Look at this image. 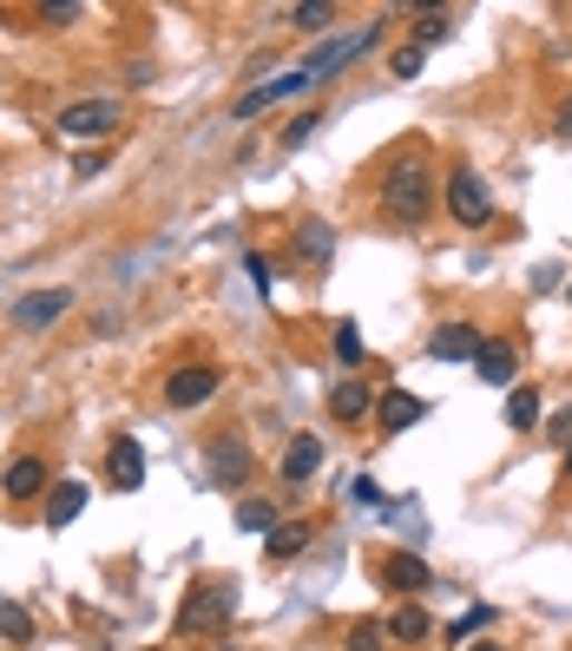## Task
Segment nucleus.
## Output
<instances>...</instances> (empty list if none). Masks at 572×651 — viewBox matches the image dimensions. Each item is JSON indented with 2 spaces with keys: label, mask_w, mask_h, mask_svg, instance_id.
<instances>
[{
  "label": "nucleus",
  "mask_w": 572,
  "mask_h": 651,
  "mask_svg": "<svg viewBox=\"0 0 572 651\" xmlns=\"http://www.w3.org/2000/svg\"><path fill=\"white\" fill-rule=\"evenodd\" d=\"M382 211L395 217V224H422L434 211V178L422 158H395L388 165V178H382Z\"/></svg>",
  "instance_id": "obj_1"
},
{
  "label": "nucleus",
  "mask_w": 572,
  "mask_h": 651,
  "mask_svg": "<svg viewBox=\"0 0 572 651\" xmlns=\"http://www.w3.org/2000/svg\"><path fill=\"white\" fill-rule=\"evenodd\" d=\"M382 40V27H349V33H336V40H323L309 60H303V72H309V86H329L343 67H356L362 53Z\"/></svg>",
  "instance_id": "obj_2"
},
{
  "label": "nucleus",
  "mask_w": 572,
  "mask_h": 651,
  "mask_svg": "<svg viewBox=\"0 0 572 651\" xmlns=\"http://www.w3.org/2000/svg\"><path fill=\"white\" fill-rule=\"evenodd\" d=\"M447 211H454V224H467V230L494 224V198H487L481 171H467V165H454V171H447Z\"/></svg>",
  "instance_id": "obj_3"
},
{
  "label": "nucleus",
  "mask_w": 572,
  "mask_h": 651,
  "mask_svg": "<svg viewBox=\"0 0 572 651\" xmlns=\"http://www.w3.org/2000/svg\"><path fill=\"white\" fill-rule=\"evenodd\" d=\"M119 126V106L112 99H72V106H60V119H53V132L72 145H86V139H99V132H112Z\"/></svg>",
  "instance_id": "obj_4"
},
{
  "label": "nucleus",
  "mask_w": 572,
  "mask_h": 651,
  "mask_svg": "<svg viewBox=\"0 0 572 651\" xmlns=\"http://www.w3.org/2000/svg\"><path fill=\"white\" fill-rule=\"evenodd\" d=\"M230 625V592L224 585H191L185 612H178V632H224Z\"/></svg>",
  "instance_id": "obj_5"
},
{
  "label": "nucleus",
  "mask_w": 572,
  "mask_h": 651,
  "mask_svg": "<svg viewBox=\"0 0 572 651\" xmlns=\"http://www.w3.org/2000/svg\"><path fill=\"white\" fill-rule=\"evenodd\" d=\"M205 481H211V487H244V481H250V447H244L237 434L211 441V454H205Z\"/></svg>",
  "instance_id": "obj_6"
},
{
  "label": "nucleus",
  "mask_w": 572,
  "mask_h": 651,
  "mask_svg": "<svg viewBox=\"0 0 572 651\" xmlns=\"http://www.w3.org/2000/svg\"><path fill=\"white\" fill-rule=\"evenodd\" d=\"M289 92H309V72H303V67H284L277 79H270V86H250V92H237V106H230V112H237V119H257L264 106H277V99H289Z\"/></svg>",
  "instance_id": "obj_7"
},
{
  "label": "nucleus",
  "mask_w": 572,
  "mask_h": 651,
  "mask_svg": "<svg viewBox=\"0 0 572 651\" xmlns=\"http://www.w3.org/2000/svg\"><path fill=\"white\" fill-rule=\"evenodd\" d=\"M67 309H72V289H40V296H20L13 303V323L20 329H53Z\"/></svg>",
  "instance_id": "obj_8"
},
{
  "label": "nucleus",
  "mask_w": 572,
  "mask_h": 651,
  "mask_svg": "<svg viewBox=\"0 0 572 651\" xmlns=\"http://www.w3.org/2000/svg\"><path fill=\"white\" fill-rule=\"evenodd\" d=\"M211 395H217V368H198V362L165 382V402H171V408H205Z\"/></svg>",
  "instance_id": "obj_9"
},
{
  "label": "nucleus",
  "mask_w": 572,
  "mask_h": 651,
  "mask_svg": "<svg viewBox=\"0 0 572 651\" xmlns=\"http://www.w3.org/2000/svg\"><path fill=\"white\" fill-rule=\"evenodd\" d=\"M106 481H112L119 494H132V487L145 481V447L132 441V434H119V441L106 447Z\"/></svg>",
  "instance_id": "obj_10"
},
{
  "label": "nucleus",
  "mask_w": 572,
  "mask_h": 651,
  "mask_svg": "<svg viewBox=\"0 0 572 651\" xmlns=\"http://www.w3.org/2000/svg\"><path fill=\"white\" fill-rule=\"evenodd\" d=\"M422 415H428V402H422V395H408V388H382V402H375V422H382V434L415 428Z\"/></svg>",
  "instance_id": "obj_11"
},
{
  "label": "nucleus",
  "mask_w": 572,
  "mask_h": 651,
  "mask_svg": "<svg viewBox=\"0 0 572 651\" xmlns=\"http://www.w3.org/2000/svg\"><path fill=\"white\" fill-rule=\"evenodd\" d=\"M481 343H487V336H481L474 323H441L434 343H428V356L434 362H467V356H481Z\"/></svg>",
  "instance_id": "obj_12"
},
{
  "label": "nucleus",
  "mask_w": 572,
  "mask_h": 651,
  "mask_svg": "<svg viewBox=\"0 0 572 651\" xmlns=\"http://www.w3.org/2000/svg\"><path fill=\"white\" fill-rule=\"evenodd\" d=\"M375 402H382V388H368V382H336V388H329V415H336V422L375 415Z\"/></svg>",
  "instance_id": "obj_13"
},
{
  "label": "nucleus",
  "mask_w": 572,
  "mask_h": 651,
  "mask_svg": "<svg viewBox=\"0 0 572 651\" xmlns=\"http://www.w3.org/2000/svg\"><path fill=\"white\" fill-rule=\"evenodd\" d=\"M277 467H284L289 487H303V481H309V474L323 467V441H316V434H296V441L284 447V461H277Z\"/></svg>",
  "instance_id": "obj_14"
},
{
  "label": "nucleus",
  "mask_w": 572,
  "mask_h": 651,
  "mask_svg": "<svg viewBox=\"0 0 572 651\" xmlns=\"http://www.w3.org/2000/svg\"><path fill=\"white\" fill-rule=\"evenodd\" d=\"M382 579H388V592H408V599H415V592L428 585V560H422V553H395V560L382 566Z\"/></svg>",
  "instance_id": "obj_15"
},
{
  "label": "nucleus",
  "mask_w": 572,
  "mask_h": 651,
  "mask_svg": "<svg viewBox=\"0 0 572 651\" xmlns=\"http://www.w3.org/2000/svg\"><path fill=\"white\" fill-rule=\"evenodd\" d=\"M0 487H7V501H33V494L47 487V467H40L33 454H20V461L7 467V481H0Z\"/></svg>",
  "instance_id": "obj_16"
},
{
  "label": "nucleus",
  "mask_w": 572,
  "mask_h": 651,
  "mask_svg": "<svg viewBox=\"0 0 572 651\" xmlns=\"http://www.w3.org/2000/svg\"><path fill=\"white\" fill-rule=\"evenodd\" d=\"M513 362H520V349H513V343H481V356H474V368H481V382H494V388H506V382H513Z\"/></svg>",
  "instance_id": "obj_17"
},
{
  "label": "nucleus",
  "mask_w": 572,
  "mask_h": 651,
  "mask_svg": "<svg viewBox=\"0 0 572 651\" xmlns=\"http://www.w3.org/2000/svg\"><path fill=\"white\" fill-rule=\"evenodd\" d=\"M47 501H53V506H47V520H53V526H72V520H79V506H86V481H60Z\"/></svg>",
  "instance_id": "obj_18"
},
{
  "label": "nucleus",
  "mask_w": 572,
  "mask_h": 651,
  "mask_svg": "<svg viewBox=\"0 0 572 651\" xmlns=\"http://www.w3.org/2000/svg\"><path fill=\"white\" fill-rule=\"evenodd\" d=\"M428 632H434V625H428V612H422V605H402V612L388 619V639H395V645H422Z\"/></svg>",
  "instance_id": "obj_19"
},
{
  "label": "nucleus",
  "mask_w": 572,
  "mask_h": 651,
  "mask_svg": "<svg viewBox=\"0 0 572 651\" xmlns=\"http://www.w3.org/2000/svg\"><path fill=\"white\" fill-rule=\"evenodd\" d=\"M506 428H540V388H513L506 395Z\"/></svg>",
  "instance_id": "obj_20"
},
{
  "label": "nucleus",
  "mask_w": 572,
  "mask_h": 651,
  "mask_svg": "<svg viewBox=\"0 0 572 651\" xmlns=\"http://www.w3.org/2000/svg\"><path fill=\"white\" fill-rule=\"evenodd\" d=\"M303 546H309V526H303V520H289V526H277V533L264 540V553H270V560H296Z\"/></svg>",
  "instance_id": "obj_21"
},
{
  "label": "nucleus",
  "mask_w": 572,
  "mask_h": 651,
  "mask_svg": "<svg viewBox=\"0 0 572 651\" xmlns=\"http://www.w3.org/2000/svg\"><path fill=\"white\" fill-rule=\"evenodd\" d=\"M237 526L270 540V533H277V506H270V501H244V506H237Z\"/></svg>",
  "instance_id": "obj_22"
},
{
  "label": "nucleus",
  "mask_w": 572,
  "mask_h": 651,
  "mask_svg": "<svg viewBox=\"0 0 572 651\" xmlns=\"http://www.w3.org/2000/svg\"><path fill=\"white\" fill-rule=\"evenodd\" d=\"M487 625H494V605H467V612L447 625V639H454V645H467V639H474V632H487Z\"/></svg>",
  "instance_id": "obj_23"
},
{
  "label": "nucleus",
  "mask_w": 572,
  "mask_h": 651,
  "mask_svg": "<svg viewBox=\"0 0 572 651\" xmlns=\"http://www.w3.org/2000/svg\"><path fill=\"white\" fill-rule=\"evenodd\" d=\"M447 27H454V13H447V7H434V13H415V47H434V40H447Z\"/></svg>",
  "instance_id": "obj_24"
},
{
  "label": "nucleus",
  "mask_w": 572,
  "mask_h": 651,
  "mask_svg": "<svg viewBox=\"0 0 572 651\" xmlns=\"http://www.w3.org/2000/svg\"><path fill=\"white\" fill-rule=\"evenodd\" d=\"M329 349H336V362H343V368H356L368 343H362V329H356V323H336V343H329Z\"/></svg>",
  "instance_id": "obj_25"
},
{
  "label": "nucleus",
  "mask_w": 572,
  "mask_h": 651,
  "mask_svg": "<svg viewBox=\"0 0 572 651\" xmlns=\"http://www.w3.org/2000/svg\"><path fill=\"white\" fill-rule=\"evenodd\" d=\"M336 20V7L329 0H316V7H289V27H303V33H323Z\"/></svg>",
  "instance_id": "obj_26"
},
{
  "label": "nucleus",
  "mask_w": 572,
  "mask_h": 651,
  "mask_svg": "<svg viewBox=\"0 0 572 651\" xmlns=\"http://www.w3.org/2000/svg\"><path fill=\"white\" fill-rule=\"evenodd\" d=\"M296 250L316 257V264H329V224H303V230H296Z\"/></svg>",
  "instance_id": "obj_27"
},
{
  "label": "nucleus",
  "mask_w": 572,
  "mask_h": 651,
  "mask_svg": "<svg viewBox=\"0 0 572 651\" xmlns=\"http://www.w3.org/2000/svg\"><path fill=\"white\" fill-rule=\"evenodd\" d=\"M0 639H13V645H27V639H33V619H27L20 605H0Z\"/></svg>",
  "instance_id": "obj_28"
},
{
  "label": "nucleus",
  "mask_w": 572,
  "mask_h": 651,
  "mask_svg": "<svg viewBox=\"0 0 572 651\" xmlns=\"http://www.w3.org/2000/svg\"><path fill=\"white\" fill-rule=\"evenodd\" d=\"M422 60H428V53L408 40V47H395V53H388V72H395V79H415V72H422Z\"/></svg>",
  "instance_id": "obj_29"
},
{
  "label": "nucleus",
  "mask_w": 572,
  "mask_h": 651,
  "mask_svg": "<svg viewBox=\"0 0 572 651\" xmlns=\"http://www.w3.org/2000/svg\"><path fill=\"white\" fill-rule=\"evenodd\" d=\"M79 13H86L79 0H53V7H40V27H72Z\"/></svg>",
  "instance_id": "obj_30"
},
{
  "label": "nucleus",
  "mask_w": 572,
  "mask_h": 651,
  "mask_svg": "<svg viewBox=\"0 0 572 651\" xmlns=\"http://www.w3.org/2000/svg\"><path fill=\"white\" fill-rule=\"evenodd\" d=\"M343 651H388V632H382V625H356Z\"/></svg>",
  "instance_id": "obj_31"
},
{
  "label": "nucleus",
  "mask_w": 572,
  "mask_h": 651,
  "mask_svg": "<svg viewBox=\"0 0 572 651\" xmlns=\"http://www.w3.org/2000/svg\"><path fill=\"white\" fill-rule=\"evenodd\" d=\"M349 501H356V506H368V513H375V506H388V501H382V487H375L368 474H356V481H349Z\"/></svg>",
  "instance_id": "obj_32"
},
{
  "label": "nucleus",
  "mask_w": 572,
  "mask_h": 651,
  "mask_svg": "<svg viewBox=\"0 0 572 651\" xmlns=\"http://www.w3.org/2000/svg\"><path fill=\"white\" fill-rule=\"evenodd\" d=\"M316 126H323V119H316V112H303V119H289V132H284V145H289V151H296V145L309 139V132H316Z\"/></svg>",
  "instance_id": "obj_33"
},
{
  "label": "nucleus",
  "mask_w": 572,
  "mask_h": 651,
  "mask_svg": "<svg viewBox=\"0 0 572 651\" xmlns=\"http://www.w3.org/2000/svg\"><path fill=\"white\" fill-rule=\"evenodd\" d=\"M244 270H250V284H257V289L270 284V264H264V257H257V250H250V257H244Z\"/></svg>",
  "instance_id": "obj_34"
},
{
  "label": "nucleus",
  "mask_w": 572,
  "mask_h": 651,
  "mask_svg": "<svg viewBox=\"0 0 572 651\" xmlns=\"http://www.w3.org/2000/svg\"><path fill=\"white\" fill-rule=\"evenodd\" d=\"M546 434H553L560 447H572V408H566V415H560V422H553V428H546Z\"/></svg>",
  "instance_id": "obj_35"
},
{
  "label": "nucleus",
  "mask_w": 572,
  "mask_h": 651,
  "mask_svg": "<svg viewBox=\"0 0 572 651\" xmlns=\"http://www.w3.org/2000/svg\"><path fill=\"white\" fill-rule=\"evenodd\" d=\"M560 139H572V106L560 112Z\"/></svg>",
  "instance_id": "obj_36"
},
{
  "label": "nucleus",
  "mask_w": 572,
  "mask_h": 651,
  "mask_svg": "<svg viewBox=\"0 0 572 651\" xmlns=\"http://www.w3.org/2000/svg\"><path fill=\"white\" fill-rule=\"evenodd\" d=\"M461 651H506V645H461Z\"/></svg>",
  "instance_id": "obj_37"
},
{
  "label": "nucleus",
  "mask_w": 572,
  "mask_h": 651,
  "mask_svg": "<svg viewBox=\"0 0 572 651\" xmlns=\"http://www.w3.org/2000/svg\"><path fill=\"white\" fill-rule=\"evenodd\" d=\"M217 651H244V645H217Z\"/></svg>",
  "instance_id": "obj_38"
},
{
  "label": "nucleus",
  "mask_w": 572,
  "mask_h": 651,
  "mask_svg": "<svg viewBox=\"0 0 572 651\" xmlns=\"http://www.w3.org/2000/svg\"><path fill=\"white\" fill-rule=\"evenodd\" d=\"M566 467H572V447H566Z\"/></svg>",
  "instance_id": "obj_39"
},
{
  "label": "nucleus",
  "mask_w": 572,
  "mask_h": 651,
  "mask_svg": "<svg viewBox=\"0 0 572 651\" xmlns=\"http://www.w3.org/2000/svg\"><path fill=\"white\" fill-rule=\"evenodd\" d=\"M566 296H572V289H566Z\"/></svg>",
  "instance_id": "obj_40"
}]
</instances>
